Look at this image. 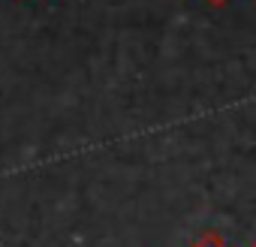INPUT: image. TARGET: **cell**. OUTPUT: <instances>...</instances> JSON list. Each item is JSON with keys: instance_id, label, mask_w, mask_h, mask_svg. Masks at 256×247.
Segmentation results:
<instances>
[{"instance_id": "1", "label": "cell", "mask_w": 256, "mask_h": 247, "mask_svg": "<svg viewBox=\"0 0 256 247\" xmlns=\"http://www.w3.org/2000/svg\"><path fill=\"white\" fill-rule=\"evenodd\" d=\"M190 247H229V244H226V238H223V235H217V232H205V235H202V238H196Z\"/></svg>"}, {"instance_id": "2", "label": "cell", "mask_w": 256, "mask_h": 247, "mask_svg": "<svg viewBox=\"0 0 256 247\" xmlns=\"http://www.w3.org/2000/svg\"><path fill=\"white\" fill-rule=\"evenodd\" d=\"M250 247H256V244H250Z\"/></svg>"}]
</instances>
